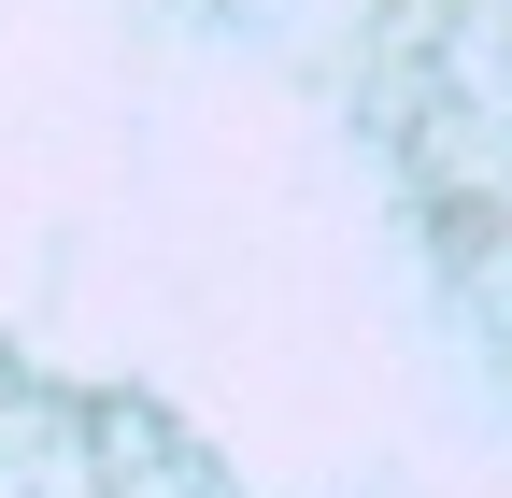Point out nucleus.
<instances>
[{"label": "nucleus", "mask_w": 512, "mask_h": 498, "mask_svg": "<svg viewBox=\"0 0 512 498\" xmlns=\"http://www.w3.org/2000/svg\"><path fill=\"white\" fill-rule=\"evenodd\" d=\"M370 143H384V185H399L427 271L512 356V0H384Z\"/></svg>", "instance_id": "obj_1"}]
</instances>
